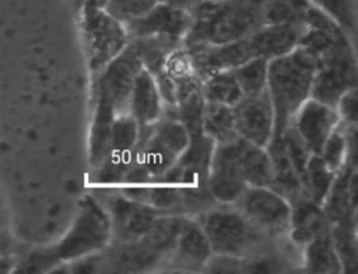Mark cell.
I'll return each mask as SVG.
<instances>
[{"mask_svg": "<svg viewBox=\"0 0 358 274\" xmlns=\"http://www.w3.org/2000/svg\"><path fill=\"white\" fill-rule=\"evenodd\" d=\"M110 242L112 228L106 208L94 196L87 194L80 200L77 214L66 233L55 243L17 257L13 273H50L59 264L102 252Z\"/></svg>", "mask_w": 358, "mask_h": 274, "instance_id": "cell-1", "label": "cell"}, {"mask_svg": "<svg viewBox=\"0 0 358 274\" xmlns=\"http://www.w3.org/2000/svg\"><path fill=\"white\" fill-rule=\"evenodd\" d=\"M141 67L140 57L129 42L127 48L91 80L88 162L92 168L98 166L108 152L112 123L117 115L127 112L130 89Z\"/></svg>", "mask_w": 358, "mask_h": 274, "instance_id": "cell-2", "label": "cell"}, {"mask_svg": "<svg viewBox=\"0 0 358 274\" xmlns=\"http://www.w3.org/2000/svg\"><path fill=\"white\" fill-rule=\"evenodd\" d=\"M190 15L183 45L228 43L264 25V0H201Z\"/></svg>", "mask_w": 358, "mask_h": 274, "instance_id": "cell-3", "label": "cell"}, {"mask_svg": "<svg viewBox=\"0 0 358 274\" xmlns=\"http://www.w3.org/2000/svg\"><path fill=\"white\" fill-rule=\"evenodd\" d=\"M316 60L299 46L288 55L268 60L267 92L274 112L271 143H278L301 105L310 98Z\"/></svg>", "mask_w": 358, "mask_h": 274, "instance_id": "cell-4", "label": "cell"}, {"mask_svg": "<svg viewBox=\"0 0 358 274\" xmlns=\"http://www.w3.org/2000/svg\"><path fill=\"white\" fill-rule=\"evenodd\" d=\"M214 144L204 133L190 136L186 150L164 172L178 192L180 214L203 212L214 203L208 190V171Z\"/></svg>", "mask_w": 358, "mask_h": 274, "instance_id": "cell-5", "label": "cell"}, {"mask_svg": "<svg viewBox=\"0 0 358 274\" xmlns=\"http://www.w3.org/2000/svg\"><path fill=\"white\" fill-rule=\"evenodd\" d=\"M77 13L85 62L92 80L127 48L130 38L124 24L103 7L84 6Z\"/></svg>", "mask_w": 358, "mask_h": 274, "instance_id": "cell-6", "label": "cell"}, {"mask_svg": "<svg viewBox=\"0 0 358 274\" xmlns=\"http://www.w3.org/2000/svg\"><path fill=\"white\" fill-rule=\"evenodd\" d=\"M189 141L190 134L182 122L162 115L152 126L140 130L137 159L152 176H158L178 161Z\"/></svg>", "mask_w": 358, "mask_h": 274, "instance_id": "cell-7", "label": "cell"}, {"mask_svg": "<svg viewBox=\"0 0 358 274\" xmlns=\"http://www.w3.org/2000/svg\"><path fill=\"white\" fill-rule=\"evenodd\" d=\"M213 254L238 257L250 250L262 233L238 210L208 208L197 218Z\"/></svg>", "mask_w": 358, "mask_h": 274, "instance_id": "cell-8", "label": "cell"}, {"mask_svg": "<svg viewBox=\"0 0 358 274\" xmlns=\"http://www.w3.org/2000/svg\"><path fill=\"white\" fill-rule=\"evenodd\" d=\"M357 57L348 38L338 42L315 68L310 98L336 108L348 89L357 88Z\"/></svg>", "mask_w": 358, "mask_h": 274, "instance_id": "cell-9", "label": "cell"}, {"mask_svg": "<svg viewBox=\"0 0 358 274\" xmlns=\"http://www.w3.org/2000/svg\"><path fill=\"white\" fill-rule=\"evenodd\" d=\"M238 211L260 232L288 231L291 203L268 186H248L235 201Z\"/></svg>", "mask_w": 358, "mask_h": 274, "instance_id": "cell-10", "label": "cell"}, {"mask_svg": "<svg viewBox=\"0 0 358 274\" xmlns=\"http://www.w3.org/2000/svg\"><path fill=\"white\" fill-rule=\"evenodd\" d=\"M106 212L110 219L112 239L115 238L120 243L141 239L162 214L152 206L129 199L122 193L108 199Z\"/></svg>", "mask_w": 358, "mask_h": 274, "instance_id": "cell-11", "label": "cell"}, {"mask_svg": "<svg viewBox=\"0 0 358 274\" xmlns=\"http://www.w3.org/2000/svg\"><path fill=\"white\" fill-rule=\"evenodd\" d=\"M238 138L214 144L208 171V190L214 201L235 203L248 187L238 164Z\"/></svg>", "mask_w": 358, "mask_h": 274, "instance_id": "cell-12", "label": "cell"}, {"mask_svg": "<svg viewBox=\"0 0 358 274\" xmlns=\"http://www.w3.org/2000/svg\"><path fill=\"white\" fill-rule=\"evenodd\" d=\"M190 21V10L185 6L158 1L140 17L124 22V27L130 39L164 35L183 42Z\"/></svg>", "mask_w": 358, "mask_h": 274, "instance_id": "cell-13", "label": "cell"}, {"mask_svg": "<svg viewBox=\"0 0 358 274\" xmlns=\"http://www.w3.org/2000/svg\"><path fill=\"white\" fill-rule=\"evenodd\" d=\"M232 112L238 136L266 148L274 129V112L267 89L257 95L242 96L232 106Z\"/></svg>", "mask_w": 358, "mask_h": 274, "instance_id": "cell-14", "label": "cell"}, {"mask_svg": "<svg viewBox=\"0 0 358 274\" xmlns=\"http://www.w3.org/2000/svg\"><path fill=\"white\" fill-rule=\"evenodd\" d=\"M190 64L199 78L203 81L211 74L232 70L236 66L245 63L253 57L248 38L211 45V43H194L183 45Z\"/></svg>", "mask_w": 358, "mask_h": 274, "instance_id": "cell-15", "label": "cell"}, {"mask_svg": "<svg viewBox=\"0 0 358 274\" xmlns=\"http://www.w3.org/2000/svg\"><path fill=\"white\" fill-rule=\"evenodd\" d=\"M340 124L337 109L308 98L294 115L291 126L310 154H319L330 133Z\"/></svg>", "mask_w": 358, "mask_h": 274, "instance_id": "cell-16", "label": "cell"}, {"mask_svg": "<svg viewBox=\"0 0 358 274\" xmlns=\"http://www.w3.org/2000/svg\"><path fill=\"white\" fill-rule=\"evenodd\" d=\"M305 28L302 22L264 24L248 36L250 52L267 60L288 55L298 48Z\"/></svg>", "mask_w": 358, "mask_h": 274, "instance_id": "cell-17", "label": "cell"}, {"mask_svg": "<svg viewBox=\"0 0 358 274\" xmlns=\"http://www.w3.org/2000/svg\"><path fill=\"white\" fill-rule=\"evenodd\" d=\"M164 110V101L161 98L157 81L154 75L145 70L140 68L134 77L130 95L127 112L134 117L140 130L152 126L159 120Z\"/></svg>", "mask_w": 358, "mask_h": 274, "instance_id": "cell-18", "label": "cell"}, {"mask_svg": "<svg viewBox=\"0 0 358 274\" xmlns=\"http://www.w3.org/2000/svg\"><path fill=\"white\" fill-rule=\"evenodd\" d=\"M288 231L298 245H306L312 239L330 231V221L323 207L308 196H301L291 203Z\"/></svg>", "mask_w": 358, "mask_h": 274, "instance_id": "cell-19", "label": "cell"}, {"mask_svg": "<svg viewBox=\"0 0 358 274\" xmlns=\"http://www.w3.org/2000/svg\"><path fill=\"white\" fill-rule=\"evenodd\" d=\"M171 253L176 264L187 268L203 267L210 260L213 250L197 219L183 217Z\"/></svg>", "mask_w": 358, "mask_h": 274, "instance_id": "cell-20", "label": "cell"}, {"mask_svg": "<svg viewBox=\"0 0 358 274\" xmlns=\"http://www.w3.org/2000/svg\"><path fill=\"white\" fill-rule=\"evenodd\" d=\"M238 164L248 186H270L273 176L271 159L267 148L238 138Z\"/></svg>", "mask_w": 358, "mask_h": 274, "instance_id": "cell-21", "label": "cell"}, {"mask_svg": "<svg viewBox=\"0 0 358 274\" xmlns=\"http://www.w3.org/2000/svg\"><path fill=\"white\" fill-rule=\"evenodd\" d=\"M130 43L136 49L143 67L154 77L164 71L169 55L183 45L182 41L164 35L136 38L130 39Z\"/></svg>", "mask_w": 358, "mask_h": 274, "instance_id": "cell-22", "label": "cell"}, {"mask_svg": "<svg viewBox=\"0 0 358 274\" xmlns=\"http://www.w3.org/2000/svg\"><path fill=\"white\" fill-rule=\"evenodd\" d=\"M303 246V266L308 273H343L341 261L330 236V231L312 239Z\"/></svg>", "mask_w": 358, "mask_h": 274, "instance_id": "cell-23", "label": "cell"}, {"mask_svg": "<svg viewBox=\"0 0 358 274\" xmlns=\"http://www.w3.org/2000/svg\"><path fill=\"white\" fill-rule=\"evenodd\" d=\"M203 133L217 143L231 141L238 136L232 106L206 102L201 119Z\"/></svg>", "mask_w": 358, "mask_h": 274, "instance_id": "cell-24", "label": "cell"}, {"mask_svg": "<svg viewBox=\"0 0 358 274\" xmlns=\"http://www.w3.org/2000/svg\"><path fill=\"white\" fill-rule=\"evenodd\" d=\"M336 175L337 173L323 162L319 154H312L308 159L303 175L305 196L322 206L336 179Z\"/></svg>", "mask_w": 358, "mask_h": 274, "instance_id": "cell-25", "label": "cell"}, {"mask_svg": "<svg viewBox=\"0 0 358 274\" xmlns=\"http://www.w3.org/2000/svg\"><path fill=\"white\" fill-rule=\"evenodd\" d=\"M201 92L206 102L234 106L242 96L239 84L231 70L211 74L201 81Z\"/></svg>", "mask_w": 358, "mask_h": 274, "instance_id": "cell-26", "label": "cell"}, {"mask_svg": "<svg viewBox=\"0 0 358 274\" xmlns=\"http://www.w3.org/2000/svg\"><path fill=\"white\" fill-rule=\"evenodd\" d=\"M241 87L243 96L257 95L267 89L268 60L264 57H250L245 63L231 70Z\"/></svg>", "mask_w": 358, "mask_h": 274, "instance_id": "cell-27", "label": "cell"}, {"mask_svg": "<svg viewBox=\"0 0 358 274\" xmlns=\"http://www.w3.org/2000/svg\"><path fill=\"white\" fill-rule=\"evenodd\" d=\"M357 221H343L330 225V236L338 253L343 273H351L357 266Z\"/></svg>", "mask_w": 358, "mask_h": 274, "instance_id": "cell-28", "label": "cell"}, {"mask_svg": "<svg viewBox=\"0 0 358 274\" xmlns=\"http://www.w3.org/2000/svg\"><path fill=\"white\" fill-rule=\"evenodd\" d=\"M281 144L284 147L285 155L289 159L292 168L295 169L298 178L301 179L302 187H303V175H305V168L308 164L309 157L312 155L305 143L301 140V137L296 134L295 129L289 124L285 131L282 133L281 137Z\"/></svg>", "mask_w": 358, "mask_h": 274, "instance_id": "cell-29", "label": "cell"}, {"mask_svg": "<svg viewBox=\"0 0 358 274\" xmlns=\"http://www.w3.org/2000/svg\"><path fill=\"white\" fill-rule=\"evenodd\" d=\"M158 0H106L105 10L123 24L148 11Z\"/></svg>", "mask_w": 358, "mask_h": 274, "instance_id": "cell-30", "label": "cell"}, {"mask_svg": "<svg viewBox=\"0 0 358 274\" xmlns=\"http://www.w3.org/2000/svg\"><path fill=\"white\" fill-rule=\"evenodd\" d=\"M313 6L330 15L344 31L354 29L355 15L351 0H309Z\"/></svg>", "mask_w": 358, "mask_h": 274, "instance_id": "cell-31", "label": "cell"}, {"mask_svg": "<svg viewBox=\"0 0 358 274\" xmlns=\"http://www.w3.org/2000/svg\"><path fill=\"white\" fill-rule=\"evenodd\" d=\"M15 252H17V242L11 232L8 210L6 206L3 192L0 189V253L17 256Z\"/></svg>", "mask_w": 358, "mask_h": 274, "instance_id": "cell-32", "label": "cell"}, {"mask_svg": "<svg viewBox=\"0 0 358 274\" xmlns=\"http://www.w3.org/2000/svg\"><path fill=\"white\" fill-rule=\"evenodd\" d=\"M358 103H357V88L348 89L343 96L338 99L336 109L340 116V122L344 126L355 127L358 120Z\"/></svg>", "mask_w": 358, "mask_h": 274, "instance_id": "cell-33", "label": "cell"}, {"mask_svg": "<svg viewBox=\"0 0 358 274\" xmlns=\"http://www.w3.org/2000/svg\"><path fill=\"white\" fill-rule=\"evenodd\" d=\"M17 263L15 254H3L0 253V274L13 273Z\"/></svg>", "mask_w": 358, "mask_h": 274, "instance_id": "cell-34", "label": "cell"}, {"mask_svg": "<svg viewBox=\"0 0 358 274\" xmlns=\"http://www.w3.org/2000/svg\"><path fill=\"white\" fill-rule=\"evenodd\" d=\"M74 8L78 10L84 6H94V7H105L106 0H73Z\"/></svg>", "mask_w": 358, "mask_h": 274, "instance_id": "cell-35", "label": "cell"}, {"mask_svg": "<svg viewBox=\"0 0 358 274\" xmlns=\"http://www.w3.org/2000/svg\"><path fill=\"white\" fill-rule=\"evenodd\" d=\"M158 1H165V3H173V4L185 6V0H158Z\"/></svg>", "mask_w": 358, "mask_h": 274, "instance_id": "cell-36", "label": "cell"}]
</instances>
